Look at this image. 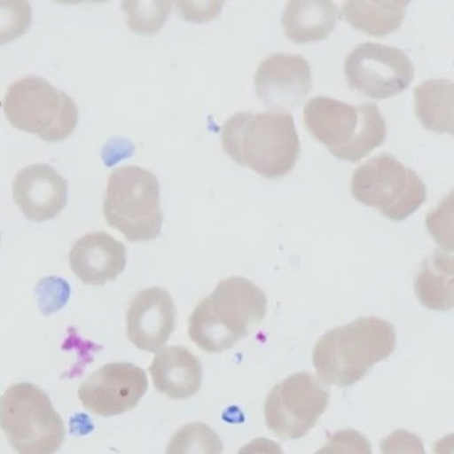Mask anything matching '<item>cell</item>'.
I'll return each mask as SVG.
<instances>
[{
	"mask_svg": "<svg viewBox=\"0 0 454 454\" xmlns=\"http://www.w3.org/2000/svg\"><path fill=\"white\" fill-rule=\"evenodd\" d=\"M382 454H426L423 441L405 429H396L380 443Z\"/></svg>",
	"mask_w": 454,
	"mask_h": 454,
	"instance_id": "obj_25",
	"label": "cell"
},
{
	"mask_svg": "<svg viewBox=\"0 0 454 454\" xmlns=\"http://www.w3.org/2000/svg\"><path fill=\"white\" fill-rule=\"evenodd\" d=\"M220 436L204 423L184 425L170 439L166 454H222Z\"/></svg>",
	"mask_w": 454,
	"mask_h": 454,
	"instance_id": "obj_23",
	"label": "cell"
},
{
	"mask_svg": "<svg viewBox=\"0 0 454 454\" xmlns=\"http://www.w3.org/2000/svg\"><path fill=\"white\" fill-rule=\"evenodd\" d=\"M254 85L255 95L262 104L286 113L298 107L310 91V64L301 55L278 52L258 65Z\"/></svg>",
	"mask_w": 454,
	"mask_h": 454,
	"instance_id": "obj_12",
	"label": "cell"
},
{
	"mask_svg": "<svg viewBox=\"0 0 454 454\" xmlns=\"http://www.w3.org/2000/svg\"><path fill=\"white\" fill-rule=\"evenodd\" d=\"M13 199L28 221H50L67 206V182L50 165H30L16 174Z\"/></svg>",
	"mask_w": 454,
	"mask_h": 454,
	"instance_id": "obj_14",
	"label": "cell"
},
{
	"mask_svg": "<svg viewBox=\"0 0 454 454\" xmlns=\"http://www.w3.org/2000/svg\"><path fill=\"white\" fill-rule=\"evenodd\" d=\"M128 27L141 35H153L168 21L172 8L170 2L156 0H127L121 4Z\"/></svg>",
	"mask_w": 454,
	"mask_h": 454,
	"instance_id": "obj_22",
	"label": "cell"
},
{
	"mask_svg": "<svg viewBox=\"0 0 454 454\" xmlns=\"http://www.w3.org/2000/svg\"><path fill=\"white\" fill-rule=\"evenodd\" d=\"M344 72L351 88L372 98L385 99L408 88L415 67L400 48L363 43L347 55Z\"/></svg>",
	"mask_w": 454,
	"mask_h": 454,
	"instance_id": "obj_10",
	"label": "cell"
},
{
	"mask_svg": "<svg viewBox=\"0 0 454 454\" xmlns=\"http://www.w3.org/2000/svg\"><path fill=\"white\" fill-rule=\"evenodd\" d=\"M415 294L421 305L434 311L454 309V275L443 273L429 257L421 262L415 278Z\"/></svg>",
	"mask_w": 454,
	"mask_h": 454,
	"instance_id": "obj_21",
	"label": "cell"
},
{
	"mask_svg": "<svg viewBox=\"0 0 454 454\" xmlns=\"http://www.w3.org/2000/svg\"><path fill=\"white\" fill-rule=\"evenodd\" d=\"M176 6L177 13L180 14L181 18H184L185 21L204 23L214 20L221 13L223 3L177 2L176 3Z\"/></svg>",
	"mask_w": 454,
	"mask_h": 454,
	"instance_id": "obj_26",
	"label": "cell"
},
{
	"mask_svg": "<svg viewBox=\"0 0 454 454\" xmlns=\"http://www.w3.org/2000/svg\"><path fill=\"white\" fill-rule=\"evenodd\" d=\"M417 119L429 131L454 136V81L431 79L413 90Z\"/></svg>",
	"mask_w": 454,
	"mask_h": 454,
	"instance_id": "obj_18",
	"label": "cell"
},
{
	"mask_svg": "<svg viewBox=\"0 0 454 454\" xmlns=\"http://www.w3.org/2000/svg\"><path fill=\"white\" fill-rule=\"evenodd\" d=\"M314 454H372V445L368 439L355 431L348 428L336 432L328 439L326 444Z\"/></svg>",
	"mask_w": 454,
	"mask_h": 454,
	"instance_id": "obj_24",
	"label": "cell"
},
{
	"mask_svg": "<svg viewBox=\"0 0 454 454\" xmlns=\"http://www.w3.org/2000/svg\"><path fill=\"white\" fill-rule=\"evenodd\" d=\"M339 19L338 6L331 0H290L282 23L292 42L301 43L326 39Z\"/></svg>",
	"mask_w": 454,
	"mask_h": 454,
	"instance_id": "obj_17",
	"label": "cell"
},
{
	"mask_svg": "<svg viewBox=\"0 0 454 454\" xmlns=\"http://www.w3.org/2000/svg\"><path fill=\"white\" fill-rule=\"evenodd\" d=\"M103 213L107 224L129 242L160 237L164 218L155 174L135 165L114 169L108 177Z\"/></svg>",
	"mask_w": 454,
	"mask_h": 454,
	"instance_id": "obj_5",
	"label": "cell"
},
{
	"mask_svg": "<svg viewBox=\"0 0 454 454\" xmlns=\"http://www.w3.org/2000/svg\"><path fill=\"white\" fill-rule=\"evenodd\" d=\"M408 0L364 2L348 0L343 4L344 18L352 27L368 35L383 36L395 31L403 21Z\"/></svg>",
	"mask_w": 454,
	"mask_h": 454,
	"instance_id": "obj_19",
	"label": "cell"
},
{
	"mask_svg": "<svg viewBox=\"0 0 454 454\" xmlns=\"http://www.w3.org/2000/svg\"><path fill=\"white\" fill-rule=\"evenodd\" d=\"M351 192L392 221H403L424 204L427 192L415 170L385 153L355 169Z\"/></svg>",
	"mask_w": 454,
	"mask_h": 454,
	"instance_id": "obj_8",
	"label": "cell"
},
{
	"mask_svg": "<svg viewBox=\"0 0 454 454\" xmlns=\"http://www.w3.org/2000/svg\"><path fill=\"white\" fill-rule=\"evenodd\" d=\"M148 390L144 369L129 363H113L92 372L80 385L81 404L101 417L119 416L133 411Z\"/></svg>",
	"mask_w": 454,
	"mask_h": 454,
	"instance_id": "obj_11",
	"label": "cell"
},
{
	"mask_svg": "<svg viewBox=\"0 0 454 454\" xmlns=\"http://www.w3.org/2000/svg\"><path fill=\"white\" fill-rule=\"evenodd\" d=\"M176 325V307L161 287L142 290L129 303L127 334L140 350L157 352L168 342Z\"/></svg>",
	"mask_w": 454,
	"mask_h": 454,
	"instance_id": "obj_13",
	"label": "cell"
},
{
	"mask_svg": "<svg viewBox=\"0 0 454 454\" xmlns=\"http://www.w3.org/2000/svg\"><path fill=\"white\" fill-rule=\"evenodd\" d=\"M0 425L18 454H55L67 434L50 396L30 383L12 385L4 393Z\"/></svg>",
	"mask_w": 454,
	"mask_h": 454,
	"instance_id": "obj_7",
	"label": "cell"
},
{
	"mask_svg": "<svg viewBox=\"0 0 454 454\" xmlns=\"http://www.w3.org/2000/svg\"><path fill=\"white\" fill-rule=\"evenodd\" d=\"M267 314V297L248 278L223 279L198 303L189 318V336L207 354H222L258 326Z\"/></svg>",
	"mask_w": 454,
	"mask_h": 454,
	"instance_id": "obj_2",
	"label": "cell"
},
{
	"mask_svg": "<svg viewBox=\"0 0 454 454\" xmlns=\"http://www.w3.org/2000/svg\"><path fill=\"white\" fill-rule=\"evenodd\" d=\"M149 372L156 390L170 399H189L200 390V360L184 347L161 348L153 358Z\"/></svg>",
	"mask_w": 454,
	"mask_h": 454,
	"instance_id": "obj_16",
	"label": "cell"
},
{
	"mask_svg": "<svg viewBox=\"0 0 454 454\" xmlns=\"http://www.w3.org/2000/svg\"><path fill=\"white\" fill-rule=\"evenodd\" d=\"M222 145L235 163L267 178L287 176L301 149L294 117L278 112L234 114L223 125Z\"/></svg>",
	"mask_w": 454,
	"mask_h": 454,
	"instance_id": "obj_1",
	"label": "cell"
},
{
	"mask_svg": "<svg viewBox=\"0 0 454 454\" xmlns=\"http://www.w3.org/2000/svg\"><path fill=\"white\" fill-rule=\"evenodd\" d=\"M237 454H284V452L281 445L277 442L258 437L239 450Z\"/></svg>",
	"mask_w": 454,
	"mask_h": 454,
	"instance_id": "obj_27",
	"label": "cell"
},
{
	"mask_svg": "<svg viewBox=\"0 0 454 454\" xmlns=\"http://www.w3.org/2000/svg\"><path fill=\"white\" fill-rule=\"evenodd\" d=\"M395 344V327L387 320L362 317L327 331L316 343L312 364L323 382L351 387L387 359Z\"/></svg>",
	"mask_w": 454,
	"mask_h": 454,
	"instance_id": "obj_3",
	"label": "cell"
},
{
	"mask_svg": "<svg viewBox=\"0 0 454 454\" xmlns=\"http://www.w3.org/2000/svg\"><path fill=\"white\" fill-rule=\"evenodd\" d=\"M68 262L80 281L89 286H104L123 273L127 266V248L112 235L96 231L75 241Z\"/></svg>",
	"mask_w": 454,
	"mask_h": 454,
	"instance_id": "obj_15",
	"label": "cell"
},
{
	"mask_svg": "<svg viewBox=\"0 0 454 454\" xmlns=\"http://www.w3.org/2000/svg\"><path fill=\"white\" fill-rule=\"evenodd\" d=\"M425 224L436 243L429 259L437 270L454 275V189L426 215Z\"/></svg>",
	"mask_w": 454,
	"mask_h": 454,
	"instance_id": "obj_20",
	"label": "cell"
},
{
	"mask_svg": "<svg viewBox=\"0 0 454 454\" xmlns=\"http://www.w3.org/2000/svg\"><path fill=\"white\" fill-rule=\"evenodd\" d=\"M328 404L326 387L310 372H297L267 395L263 407L267 427L278 439H301L317 424Z\"/></svg>",
	"mask_w": 454,
	"mask_h": 454,
	"instance_id": "obj_9",
	"label": "cell"
},
{
	"mask_svg": "<svg viewBox=\"0 0 454 454\" xmlns=\"http://www.w3.org/2000/svg\"><path fill=\"white\" fill-rule=\"evenodd\" d=\"M311 133L340 160L358 161L382 145L387 121L374 103L354 105L327 96H315L303 108Z\"/></svg>",
	"mask_w": 454,
	"mask_h": 454,
	"instance_id": "obj_4",
	"label": "cell"
},
{
	"mask_svg": "<svg viewBox=\"0 0 454 454\" xmlns=\"http://www.w3.org/2000/svg\"><path fill=\"white\" fill-rule=\"evenodd\" d=\"M433 454H454V434H449L437 441L434 444Z\"/></svg>",
	"mask_w": 454,
	"mask_h": 454,
	"instance_id": "obj_28",
	"label": "cell"
},
{
	"mask_svg": "<svg viewBox=\"0 0 454 454\" xmlns=\"http://www.w3.org/2000/svg\"><path fill=\"white\" fill-rule=\"evenodd\" d=\"M3 109L12 127L46 142L67 140L79 121L74 99L36 76L15 81L4 97Z\"/></svg>",
	"mask_w": 454,
	"mask_h": 454,
	"instance_id": "obj_6",
	"label": "cell"
}]
</instances>
